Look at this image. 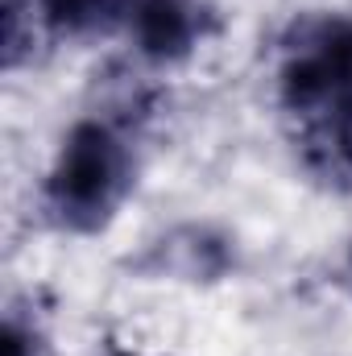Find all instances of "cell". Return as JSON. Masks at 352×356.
I'll list each match as a JSON object with an SVG mask.
<instances>
[{
  "mask_svg": "<svg viewBox=\"0 0 352 356\" xmlns=\"http://www.w3.org/2000/svg\"><path fill=\"white\" fill-rule=\"evenodd\" d=\"M145 95L79 112L54 141L38 178V216L54 236H104L137 195L145 166Z\"/></svg>",
  "mask_w": 352,
  "mask_h": 356,
  "instance_id": "2",
  "label": "cell"
},
{
  "mask_svg": "<svg viewBox=\"0 0 352 356\" xmlns=\"http://www.w3.org/2000/svg\"><path fill=\"white\" fill-rule=\"evenodd\" d=\"M269 95L294 166L352 199V13H294L273 42Z\"/></svg>",
  "mask_w": 352,
  "mask_h": 356,
  "instance_id": "1",
  "label": "cell"
},
{
  "mask_svg": "<svg viewBox=\"0 0 352 356\" xmlns=\"http://www.w3.org/2000/svg\"><path fill=\"white\" fill-rule=\"evenodd\" d=\"M99 356H166V353H154V348H137V344H104L99 348Z\"/></svg>",
  "mask_w": 352,
  "mask_h": 356,
  "instance_id": "7",
  "label": "cell"
},
{
  "mask_svg": "<svg viewBox=\"0 0 352 356\" xmlns=\"http://www.w3.org/2000/svg\"><path fill=\"white\" fill-rule=\"evenodd\" d=\"M344 273H349V282H352V245H349V253H344Z\"/></svg>",
  "mask_w": 352,
  "mask_h": 356,
  "instance_id": "8",
  "label": "cell"
},
{
  "mask_svg": "<svg viewBox=\"0 0 352 356\" xmlns=\"http://www.w3.org/2000/svg\"><path fill=\"white\" fill-rule=\"evenodd\" d=\"M137 282H166L186 290H211L241 273V245L228 228L211 220H178L150 236L137 257H129Z\"/></svg>",
  "mask_w": 352,
  "mask_h": 356,
  "instance_id": "3",
  "label": "cell"
},
{
  "mask_svg": "<svg viewBox=\"0 0 352 356\" xmlns=\"http://www.w3.org/2000/svg\"><path fill=\"white\" fill-rule=\"evenodd\" d=\"M0 356H54L50 327L33 298H8L0 319Z\"/></svg>",
  "mask_w": 352,
  "mask_h": 356,
  "instance_id": "6",
  "label": "cell"
},
{
  "mask_svg": "<svg viewBox=\"0 0 352 356\" xmlns=\"http://www.w3.org/2000/svg\"><path fill=\"white\" fill-rule=\"evenodd\" d=\"M120 33L141 67L170 71L211 42L216 13L207 0H129Z\"/></svg>",
  "mask_w": 352,
  "mask_h": 356,
  "instance_id": "4",
  "label": "cell"
},
{
  "mask_svg": "<svg viewBox=\"0 0 352 356\" xmlns=\"http://www.w3.org/2000/svg\"><path fill=\"white\" fill-rule=\"evenodd\" d=\"M46 42H88L120 33L129 0H25Z\"/></svg>",
  "mask_w": 352,
  "mask_h": 356,
  "instance_id": "5",
  "label": "cell"
}]
</instances>
